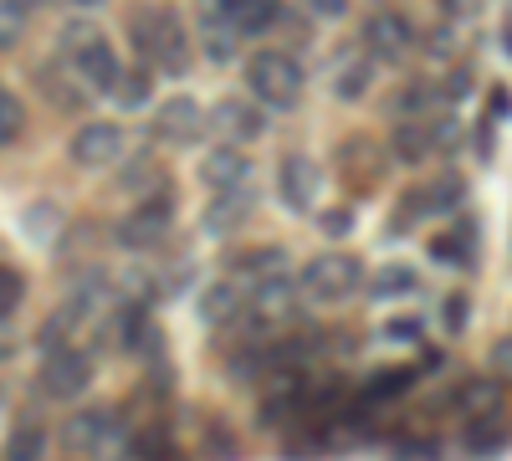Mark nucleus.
Here are the masks:
<instances>
[{"label":"nucleus","instance_id":"8","mask_svg":"<svg viewBox=\"0 0 512 461\" xmlns=\"http://www.w3.org/2000/svg\"><path fill=\"white\" fill-rule=\"evenodd\" d=\"M62 57L72 62V72H77L82 88H93V93H108V88H113V77H118V57H113V47H108V36L82 41V47H72V52H62Z\"/></svg>","mask_w":512,"mask_h":461},{"label":"nucleus","instance_id":"17","mask_svg":"<svg viewBox=\"0 0 512 461\" xmlns=\"http://www.w3.org/2000/svg\"><path fill=\"white\" fill-rule=\"evenodd\" d=\"M236 313H241V292H236V282H210V287L200 292V323L226 328Z\"/></svg>","mask_w":512,"mask_h":461},{"label":"nucleus","instance_id":"25","mask_svg":"<svg viewBox=\"0 0 512 461\" xmlns=\"http://www.w3.org/2000/svg\"><path fill=\"white\" fill-rule=\"evenodd\" d=\"M507 446V431L492 421V410L487 415H472V426H466V451H477V456H492Z\"/></svg>","mask_w":512,"mask_h":461},{"label":"nucleus","instance_id":"2","mask_svg":"<svg viewBox=\"0 0 512 461\" xmlns=\"http://www.w3.org/2000/svg\"><path fill=\"white\" fill-rule=\"evenodd\" d=\"M246 88L267 108H297V98H303V67L287 52H256L246 62Z\"/></svg>","mask_w":512,"mask_h":461},{"label":"nucleus","instance_id":"41","mask_svg":"<svg viewBox=\"0 0 512 461\" xmlns=\"http://www.w3.org/2000/svg\"><path fill=\"white\" fill-rule=\"evenodd\" d=\"M318 231H323V236H349V231H354V216H349V211H323V216H318Z\"/></svg>","mask_w":512,"mask_h":461},{"label":"nucleus","instance_id":"19","mask_svg":"<svg viewBox=\"0 0 512 461\" xmlns=\"http://www.w3.org/2000/svg\"><path fill=\"white\" fill-rule=\"evenodd\" d=\"M420 200H425V216H451L456 205L466 200V180L461 175H441L436 185L420 190Z\"/></svg>","mask_w":512,"mask_h":461},{"label":"nucleus","instance_id":"34","mask_svg":"<svg viewBox=\"0 0 512 461\" xmlns=\"http://www.w3.org/2000/svg\"><path fill=\"white\" fill-rule=\"evenodd\" d=\"M21 31H26V11L16 0H0V52H11L21 41Z\"/></svg>","mask_w":512,"mask_h":461},{"label":"nucleus","instance_id":"20","mask_svg":"<svg viewBox=\"0 0 512 461\" xmlns=\"http://www.w3.org/2000/svg\"><path fill=\"white\" fill-rule=\"evenodd\" d=\"M200 41H205V62H231L236 57V41H241V31L231 26V21H200Z\"/></svg>","mask_w":512,"mask_h":461},{"label":"nucleus","instance_id":"45","mask_svg":"<svg viewBox=\"0 0 512 461\" xmlns=\"http://www.w3.org/2000/svg\"><path fill=\"white\" fill-rule=\"evenodd\" d=\"M502 118H507V82H497L492 103H487V123H492V129H502Z\"/></svg>","mask_w":512,"mask_h":461},{"label":"nucleus","instance_id":"28","mask_svg":"<svg viewBox=\"0 0 512 461\" xmlns=\"http://www.w3.org/2000/svg\"><path fill=\"white\" fill-rule=\"evenodd\" d=\"M395 154L400 159H410V164H420L425 154H431V134H425V123H400V129H395Z\"/></svg>","mask_w":512,"mask_h":461},{"label":"nucleus","instance_id":"42","mask_svg":"<svg viewBox=\"0 0 512 461\" xmlns=\"http://www.w3.org/2000/svg\"><path fill=\"white\" fill-rule=\"evenodd\" d=\"M415 333H420L415 318H390L384 323V339H395V344H415Z\"/></svg>","mask_w":512,"mask_h":461},{"label":"nucleus","instance_id":"39","mask_svg":"<svg viewBox=\"0 0 512 461\" xmlns=\"http://www.w3.org/2000/svg\"><path fill=\"white\" fill-rule=\"evenodd\" d=\"M425 134H431V149H456V139H461V123H456V118H436Z\"/></svg>","mask_w":512,"mask_h":461},{"label":"nucleus","instance_id":"32","mask_svg":"<svg viewBox=\"0 0 512 461\" xmlns=\"http://www.w3.org/2000/svg\"><path fill=\"white\" fill-rule=\"evenodd\" d=\"M21 303H26V277L16 267H0V323H6Z\"/></svg>","mask_w":512,"mask_h":461},{"label":"nucleus","instance_id":"18","mask_svg":"<svg viewBox=\"0 0 512 461\" xmlns=\"http://www.w3.org/2000/svg\"><path fill=\"white\" fill-rule=\"evenodd\" d=\"M282 21V6L277 0H231V26L241 36H262Z\"/></svg>","mask_w":512,"mask_h":461},{"label":"nucleus","instance_id":"1","mask_svg":"<svg viewBox=\"0 0 512 461\" xmlns=\"http://www.w3.org/2000/svg\"><path fill=\"white\" fill-rule=\"evenodd\" d=\"M128 36L144 62H154L164 77H185L190 72V36H185V21L175 16V6H159V0H144L128 16Z\"/></svg>","mask_w":512,"mask_h":461},{"label":"nucleus","instance_id":"22","mask_svg":"<svg viewBox=\"0 0 512 461\" xmlns=\"http://www.w3.org/2000/svg\"><path fill=\"white\" fill-rule=\"evenodd\" d=\"M236 272H241L246 282L277 277V272H287V251H282V246H256L251 257H236Z\"/></svg>","mask_w":512,"mask_h":461},{"label":"nucleus","instance_id":"26","mask_svg":"<svg viewBox=\"0 0 512 461\" xmlns=\"http://www.w3.org/2000/svg\"><path fill=\"white\" fill-rule=\"evenodd\" d=\"M108 93L118 98V108H123V113L144 108V103H149V72H118Z\"/></svg>","mask_w":512,"mask_h":461},{"label":"nucleus","instance_id":"11","mask_svg":"<svg viewBox=\"0 0 512 461\" xmlns=\"http://www.w3.org/2000/svg\"><path fill=\"white\" fill-rule=\"evenodd\" d=\"M256 211V195H251V180L236 185V190H216V200H210V211L200 216L205 236H231L236 226H246Z\"/></svg>","mask_w":512,"mask_h":461},{"label":"nucleus","instance_id":"24","mask_svg":"<svg viewBox=\"0 0 512 461\" xmlns=\"http://www.w3.org/2000/svg\"><path fill=\"white\" fill-rule=\"evenodd\" d=\"M497 400H502V374H497V380L487 374V380H472V385H461V390H456V405H461V410H472V415L497 410Z\"/></svg>","mask_w":512,"mask_h":461},{"label":"nucleus","instance_id":"7","mask_svg":"<svg viewBox=\"0 0 512 461\" xmlns=\"http://www.w3.org/2000/svg\"><path fill=\"white\" fill-rule=\"evenodd\" d=\"M318 185H323V170L308 159V154H287L282 159V170H277V195L287 211H313V200H318Z\"/></svg>","mask_w":512,"mask_h":461},{"label":"nucleus","instance_id":"44","mask_svg":"<svg viewBox=\"0 0 512 461\" xmlns=\"http://www.w3.org/2000/svg\"><path fill=\"white\" fill-rule=\"evenodd\" d=\"M431 57H456V26H441V31H431Z\"/></svg>","mask_w":512,"mask_h":461},{"label":"nucleus","instance_id":"9","mask_svg":"<svg viewBox=\"0 0 512 461\" xmlns=\"http://www.w3.org/2000/svg\"><path fill=\"white\" fill-rule=\"evenodd\" d=\"M67 149H72V159L82 164V170H103V164H113L123 154V129L118 123H82Z\"/></svg>","mask_w":512,"mask_h":461},{"label":"nucleus","instance_id":"5","mask_svg":"<svg viewBox=\"0 0 512 461\" xmlns=\"http://www.w3.org/2000/svg\"><path fill=\"white\" fill-rule=\"evenodd\" d=\"M410 52H415V26L400 11H374L364 21V57L400 67V62H410Z\"/></svg>","mask_w":512,"mask_h":461},{"label":"nucleus","instance_id":"27","mask_svg":"<svg viewBox=\"0 0 512 461\" xmlns=\"http://www.w3.org/2000/svg\"><path fill=\"white\" fill-rule=\"evenodd\" d=\"M441 103V93L431 88V82H405V93L395 98V113L400 118H420V113H431Z\"/></svg>","mask_w":512,"mask_h":461},{"label":"nucleus","instance_id":"40","mask_svg":"<svg viewBox=\"0 0 512 461\" xmlns=\"http://www.w3.org/2000/svg\"><path fill=\"white\" fill-rule=\"evenodd\" d=\"M169 456V436H159V431H144V436H134L128 441V456Z\"/></svg>","mask_w":512,"mask_h":461},{"label":"nucleus","instance_id":"14","mask_svg":"<svg viewBox=\"0 0 512 461\" xmlns=\"http://www.w3.org/2000/svg\"><path fill=\"white\" fill-rule=\"evenodd\" d=\"M154 129H159V139H169V144H195L200 129H205V113H200L195 98H169V103L159 108V118H154Z\"/></svg>","mask_w":512,"mask_h":461},{"label":"nucleus","instance_id":"13","mask_svg":"<svg viewBox=\"0 0 512 461\" xmlns=\"http://www.w3.org/2000/svg\"><path fill=\"white\" fill-rule=\"evenodd\" d=\"M246 180H251V159H246V149H236V144L210 149L205 164H200V185H205V190H236V185H246Z\"/></svg>","mask_w":512,"mask_h":461},{"label":"nucleus","instance_id":"31","mask_svg":"<svg viewBox=\"0 0 512 461\" xmlns=\"http://www.w3.org/2000/svg\"><path fill=\"white\" fill-rule=\"evenodd\" d=\"M41 451H47V431H41V426H21V431L6 441V456H11V461H36Z\"/></svg>","mask_w":512,"mask_h":461},{"label":"nucleus","instance_id":"15","mask_svg":"<svg viewBox=\"0 0 512 461\" xmlns=\"http://www.w3.org/2000/svg\"><path fill=\"white\" fill-rule=\"evenodd\" d=\"M108 426H113V410H82V415H72L67 431H62L67 456H98V441L108 436Z\"/></svg>","mask_w":512,"mask_h":461},{"label":"nucleus","instance_id":"43","mask_svg":"<svg viewBox=\"0 0 512 461\" xmlns=\"http://www.w3.org/2000/svg\"><path fill=\"white\" fill-rule=\"evenodd\" d=\"M308 11L318 21H344L349 16V0H308Z\"/></svg>","mask_w":512,"mask_h":461},{"label":"nucleus","instance_id":"12","mask_svg":"<svg viewBox=\"0 0 512 461\" xmlns=\"http://www.w3.org/2000/svg\"><path fill=\"white\" fill-rule=\"evenodd\" d=\"M210 129H216L221 139H262L267 134V118H262V108L256 103H246V98H221L216 108H210Z\"/></svg>","mask_w":512,"mask_h":461},{"label":"nucleus","instance_id":"3","mask_svg":"<svg viewBox=\"0 0 512 461\" xmlns=\"http://www.w3.org/2000/svg\"><path fill=\"white\" fill-rule=\"evenodd\" d=\"M364 282V267L349 257V251H323V257H313L303 267V282H297V292H303L308 303H344L354 298Z\"/></svg>","mask_w":512,"mask_h":461},{"label":"nucleus","instance_id":"50","mask_svg":"<svg viewBox=\"0 0 512 461\" xmlns=\"http://www.w3.org/2000/svg\"><path fill=\"white\" fill-rule=\"evenodd\" d=\"M67 6H77V11H98V6H108V0H67Z\"/></svg>","mask_w":512,"mask_h":461},{"label":"nucleus","instance_id":"4","mask_svg":"<svg viewBox=\"0 0 512 461\" xmlns=\"http://www.w3.org/2000/svg\"><path fill=\"white\" fill-rule=\"evenodd\" d=\"M169 226H175V200H169V185H159V195H149L139 211L123 216L118 241H123L128 251H154V246L169 236Z\"/></svg>","mask_w":512,"mask_h":461},{"label":"nucleus","instance_id":"46","mask_svg":"<svg viewBox=\"0 0 512 461\" xmlns=\"http://www.w3.org/2000/svg\"><path fill=\"white\" fill-rule=\"evenodd\" d=\"M200 21H231V0H195Z\"/></svg>","mask_w":512,"mask_h":461},{"label":"nucleus","instance_id":"6","mask_svg":"<svg viewBox=\"0 0 512 461\" xmlns=\"http://www.w3.org/2000/svg\"><path fill=\"white\" fill-rule=\"evenodd\" d=\"M93 385V359L82 354V349H52L47 364H41V395H52V400H77L82 390Z\"/></svg>","mask_w":512,"mask_h":461},{"label":"nucleus","instance_id":"37","mask_svg":"<svg viewBox=\"0 0 512 461\" xmlns=\"http://www.w3.org/2000/svg\"><path fill=\"white\" fill-rule=\"evenodd\" d=\"M431 257H436V262H451V267H466V262H472L456 236H436V241H431Z\"/></svg>","mask_w":512,"mask_h":461},{"label":"nucleus","instance_id":"48","mask_svg":"<svg viewBox=\"0 0 512 461\" xmlns=\"http://www.w3.org/2000/svg\"><path fill=\"white\" fill-rule=\"evenodd\" d=\"M492 369H497V374H507V369H512V339H507V333L492 344Z\"/></svg>","mask_w":512,"mask_h":461},{"label":"nucleus","instance_id":"33","mask_svg":"<svg viewBox=\"0 0 512 461\" xmlns=\"http://www.w3.org/2000/svg\"><path fill=\"white\" fill-rule=\"evenodd\" d=\"M57 226H62L57 205H31V211H26V236H31V241H52Z\"/></svg>","mask_w":512,"mask_h":461},{"label":"nucleus","instance_id":"36","mask_svg":"<svg viewBox=\"0 0 512 461\" xmlns=\"http://www.w3.org/2000/svg\"><path fill=\"white\" fill-rule=\"evenodd\" d=\"M93 36H103V31H98L93 21H82V16H77V21H67V26H62V36H57V41H62V52H72V47H82V41H93Z\"/></svg>","mask_w":512,"mask_h":461},{"label":"nucleus","instance_id":"51","mask_svg":"<svg viewBox=\"0 0 512 461\" xmlns=\"http://www.w3.org/2000/svg\"><path fill=\"white\" fill-rule=\"evenodd\" d=\"M16 6H21V11H26V16H31V11H36V6H47V0H16Z\"/></svg>","mask_w":512,"mask_h":461},{"label":"nucleus","instance_id":"16","mask_svg":"<svg viewBox=\"0 0 512 461\" xmlns=\"http://www.w3.org/2000/svg\"><path fill=\"white\" fill-rule=\"evenodd\" d=\"M374 88V57H349V62H338L333 72V98H344V103H359L364 93Z\"/></svg>","mask_w":512,"mask_h":461},{"label":"nucleus","instance_id":"49","mask_svg":"<svg viewBox=\"0 0 512 461\" xmlns=\"http://www.w3.org/2000/svg\"><path fill=\"white\" fill-rule=\"evenodd\" d=\"M441 6H446V16H472L477 0H441Z\"/></svg>","mask_w":512,"mask_h":461},{"label":"nucleus","instance_id":"10","mask_svg":"<svg viewBox=\"0 0 512 461\" xmlns=\"http://www.w3.org/2000/svg\"><path fill=\"white\" fill-rule=\"evenodd\" d=\"M292 308H297V282H292L287 272H277V277H262V282H251V318L262 323V328H272V323H287V318H292Z\"/></svg>","mask_w":512,"mask_h":461},{"label":"nucleus","instance_id":"47","mask_svg":"<svg viewBox=\"0 0 512 461\" xmlns=\"http://www.w3.org/2000/svg\"><path fill=\"white\" fill-rule=\"evenodd\" d=\"M441 318H446V328H451V333H461V328H466V298H446Z\"/></svg>","mask_w":512,"mask_h":461},{"label":"nucleus","instance_id":"35","mask_svg":"<svg viewBox=\"0 0 512 461\" xmlns=\"http://www.w3.org/2000/svg\"><path fill=\"white\" fill-rule=\"evenodd\" d=\"M410 380H415L410 369H379L374 380H369V400H390V395L410 390Z\"/></svg>","mask_w":512,"mask_h":461},{"label":"nucleus","instance_id":"38","mask_svg":"<svg viewBox=\"0 0 512 461\" xmlns=\"http://www.w3.org/2000/svg\"><path fill=\"white\" fill-rule=\"evenodd\" d=\"M436 93H441V103H461L466 93H472V72H466V67H456V72H451V77L441 82Z\"/></svg>","mask_w":512,"mask_h":461},{"label":"nucleus","instance_id":"21","mask_svg":"<svg viewBox=\"0 0 512 461\" xmlns=\"http://www.w3.org/2000/svg\"><path fill=\"white\" fill-rule=\"evenodd\" d=\"M82 318H88V313H82L77 303H67V308H57V313H52L47 323H41V333H36V349H47V354H52V349H62V344L72 339V328H77Z\"/></svg>","mask_w":512,"mask_h":461},{"label":"nucleus","instance_id":"30","mask_svg":"<svg viewBox=\"0 0 512 461\" xmlns=\"http://www.w3.org/2000/svg\"><path fill=\"white\" fill-rule=\"evenodd\" d=\"M21 134H26V108H21V98H16V93L0 88V149L16 144Z\"/></svg>","mask_w":512,"mask_h":461},{"label":"nucleus","instance_id":"23","mask_svg":"<svg viewBox=\"0 0 512 461\" xmlns=\"http://www.w3.org/2000/svg\"><path fill=\"white\" fill-rule=\"evenodd\" d=\"M415 287H420V277L410 267H379V272H369V298H410Z\"/></svg>","mask_w":512,"mask_h":461},{"label":"nucleus","instance_id":"29","mask_svg":"<svg viewBox=\"0 0 512 461\" xmlns=\"http://www.w3.org/2000/svg\"><path fill=\"white\" fill-rule=\"evenodd\" d=\"M164 185V170L154 164V154H134L123 170V190H159Z\"/></svg>","mask_w":512,"mask_h":461}]
</instances>
